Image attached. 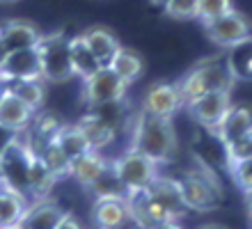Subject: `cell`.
<instances>
[{
    "mask_svg": "<svg viewBox=\"0 0 252 229\" xmlns=\"http://www.w3.org/2000/svg\"><path fill=\"white\" fill-rule=\"evenodd\" d=\"M0 229H21V225H5V227H0Z\"/></svg>",
    "mask_w": 252,
    "mask_h": 229,
    "instance_id": "41",
    "label": "cell"
},
{
    "mask_svg": "<svg viewBox=\"0 0 252 229\" xmlns=\"http://www.w3.org/2000/svg\"><path fill=\"white\" fill-rule=\"evenodd\" d=\"M110 69L124 80L126 85H131V83H135L145 73V60L133 48L122 46L120 51H117V55L113 58V62H110Z\"/></svg>",
    "mask_w": 252,
    "mask_h": 229,
    "instance_id": "25",
    "label": "cell"
},
{
    "mask_svg": "<svg viewBox=\"0 0 252 229\" xmlns=\"http://www.w3.org/2000/svg\"><path fill=\"white\" fill-rule=\"evenodd\" d=\"M23 78H41V60L37 46L9 51L0 58V80L12 83Z\"/></svg>",
    "mask_w": 252,
    "mask_h": 229,
    "instance_id": "11",
    "label": "cell"
},
{
    "mask_svg": "<svg viewBox=\"0 0 252 229\" xmlns=\"http://www.w3.org/2000/svg\"><path fill=\"white\" fill-rule=\"evenodd\" d=\"M7 90L16 94V97L28 103L34 112L41 110L44 98H46V80L44 78H23V80H12L7 83Z\"/></svg>",
    "mask_w": 252,
    "mask_h": 229,
    "instance_id": "26",
    "label": "cell"
},
{
    "mask_svg": "<svg viewBox=\"0 0 252 229\" xmlns=\"http://www.w3.org/2000/svg\"><path fill=\"white\" fill-rule=\"evenodd\" d=\"M55 229H83V225H80L78 220H76V218H73L71 213L66 211V216L62 218V220H60V225H58V227H55Z\"/></svg>",
    "mask_w": 252,
    "mask_h": 229,
    "instance_id": "35",
    "label": "cell"
},
{
    "mask_svg": "<svg viewBox=\"0 0 252 229\" xmlns=\"http://www.w3.org/2000/svg\"><path fill=\"white\" fill-rule=\"evenodd\" d=\"M135 229H138V227H135Z\"/></svg>",
    "mask_w": 252,
    "mask_h": 229,
    "instance_id": "45",
    "label": "cell"
},
{
    "mask_svg": "<svg viewBox=\"0 0 252 229\" xmlns=\"http://www.w3.org/2000/svg\"><path fill=\"white\" fill-rule=\"evenodd\" d=\"M32 158L34 151L28 144V140H21L19 135L9 137L5 147L0 149V183L28 197V179H30Z\"/></svg>",
    "mask_w": 252,
    "mask_h": 229,
    "instance_id": "4",
    "label": "cell"
},
{
    "mask_svg": "<svg viewBox=\"0 0 252 229\" xmlns=\"http://www.w3.org/2000/svg\"><path fill=\"white\" fill-rule=\"evenodd\" d=\"M2 2H14V0H2Z\"/></svg>",
    "mask_w": 252,
    "mask_h": 229,
    "instance_id": "44",
    "label": "cell"
},
{
    "mask_svg": "<svg viewBox=\"0 0 252 229\" xmlns=\"http://www.w3.org/2000/svg\"><path fill=\"white\" fill-rule=\"evenodd\" d=\"M234 83L236 80H234L232 71L227 66L225 55H211V58H204L199 60L197 65H192L186 71V76H181L177 80V87H179L184 105H186L192 98L209 94V92H232Z\"/></svg>",
    "mask_w": 252,
    "mask_h": 229,
    "instance_id": "2",
    "label": "cell"
},
{
    "mask_svg": "<svg viewBox=\"0 0 252 229\" xmlns=\"http://www.w3.org/2000/svg\"><path fill=\"white\" fill-rule=\"evenodd\" d=\"M128 220L126 197H94L92 223L96 229H124Z\"/></svg>",
    "mask_w": 252,
    "mask_h": 229,
    "instance_id": "14",
    "label": "cell"
},
{
    "mask_svg": "<svg viewBox=\"0 0 252 229\" xmlns=\"http://www.w3.org/2000/svg\"><path fill=\"white\" fill-rule=\"evenodd\" d=\"M252 131V105L250 103H232L222 117L220 126L216 129V135L222 142V147L236 142L239 137L248 135Z\"/></svg>",
    "mask_w": 252,
    "mask_h": 229,
    "instance_id": "15",
    "label": "cell"
},
{
    "mask_svg": "<svg viewBox=\"0 0 252 229\" xmlns=\"http://www.w3.org/2000/svg\"><path fill=\"white\" fill-rule=\"evenodd\" d=\"M113 170L120 177V181L126 186V190L147 188L158 177V163L142 151L131 149V147L113 161Z\"/></svg>",
    "mask_w": 252,
    "mask_h": 229,
    "instance_id": "6",
    "label": "cell"
},
{
    "mask_svg": "<svg viewBox=\"0 0 252 229\" xmlns=\"http://www.w3.org/2000/svg\"><path fill=\"white\" fill-rule=\"evenodd\" d=\"M32 117H34L32 108L7 90L2 101H0V129L9 133H23L30 129Z\"/></svg>",
    "mask_w": 252,
    "mask_h": 229,
    "instance_id": "17",
    "label": "cell"
},
{
    "mask_svg": "<svg viewBox=\"0 0 252 229\" xmlns=\"http://www.w3.org/2000/svg\"><path fill=\"white\" fill-rule=\"evenodd\" d=\"M78 126L83 129V133H85L90 147H92V149H99V151L103 149V147H108V144H113V140L117 137V129H120V126H115L113 122H108L106 117L96 115L94 110L87 112L85 117L78 122Z\"/></svg>",
    "mask_w": 252,
    "mask_h": 229,
    "instance_id": "21",
    "label": "cell"
},
{
    "mask_svg": "<svg viewBox=\"0 0 252 229\" xmlns=\"http://www.w3.org/2000/svg\"><path fill=\"white\" fill-rule=\"evenodd\" d=\"M69 58H71V69L73 76L78 78H90L94 71H99L101 65L99 60L94 58L92 48L85 44L83 34H76V37H69Z\"/></svg>",
    "mask_w": 252,
    "mask_h": 229,
    "instance_id": "22",
    "label": "cell"
},
{
    "mask_svg": "<svg viewBox=\"0 0 252 229\" xmlns=\"http://www.w3.org/2000/svg\"><path fill=\"white\" fill-rule=\"evenodd\" d=\"M64 216L66 211L60 204L48 199V197H41V199H34L32 204H28L19 225L21 229H55Z\"/></svg>",
    "mask_w": 252,
    "mask_h": 229,
    "instance_id": "16",
    "label": "cell"
},
{
    "mask_svg": "<svg viewBox=\"0 0 252 229\" xmlns=\"http://www.w3.org/2000/svg\"><path fill=\"white\" fill-rule=\"evenodd\" d=\"M197 229H229V227H225V225H220V223H206V225H199Z\"/></svg>",
    "mask_w": 252,
    "mask_h": 229,
    "instance_id": "37",
    "label": "cell"
},
{
    "mask_svg": "<svg viewBox=\"0 0 252 229\" xmlns=\"http://www.w3.org/2000/svg\"><path fill=\"white\" fill-rule=\"evenodd\" d=\"M37 154H39L41 161L48 165V170L53 172L58 181L64 179V177H69V170H71V158L60 149V144L55 142V140H51L48 144H44Z\"/></svg>",
    "mask_w": 252,
    "mask_h": 229,
    "instance_id": "29",
    "label": "cell"
},
{
    "mask_svg": "<svg viewBox=\"0 0 252 229\" xmlns=\"http://www.w3.org/2000/svg\"><path fill=\"white\" fill-rule=\"evenodd\" d=\"M41 60V78L46 83H66L73 78L71 58H69V37L64 33L44 34L37 44Z\"/></svg>",
    "mask_w": 252,
    "mask_h": 229,
    "instance_id": "5",
    "label": "cell"
},
{
    "mask_svg": "<svg viewBox=\"0 0 252 229\" xmlns=\"http://www.w3.org/2000/svg\"><path fill=\"white\" fill-rule=\"evenodd\" d=\"M55 183H58L55 174L48 170V165L41 161L39 154H34L32 167H30V179H28V197H34V199L48 197Z\"/></svg>",
    "mask_w": 252,
    "mask_h": 229,
    "instance_id": "27",
    "label": "cell"
},
{
    "mask_svg": "<svg viewBox=\"0 0 252 229\" xmlns=\"http://www.w3.org/2000/svg\"><path fill=\"white\" fill-rule=\"evenodd\" d=\"M202 30H204L206 39L216 44L218 48H232L234 44L252 37V23L246 14L236 12V9H229L222 16H216V19L202 21Z\"/></svg>",
    "mask_w": 252,
    "mask_h": 229,
    "instance_id": "7",
    "label": "cell"
},
{
    "mask_svg": "<svg viewBox=\"0 0 252 229\" xmlns=\"http://www.w3.org/2000/svg\"><path fill=\"white\" fill-rule=\"evenodd\" d=\"M149 2H152L154 7H160V9H163V7H165L167 2H170V0H149Z\"/></svg>",
    "mask_w": 252,
    "mask_h": 229,
    "instance_id": "39",
    "label": "cell"
},
{
    "mask_svg": "<svg viewBox=\"0 0 252 229\" xmlns=\"http://www.w3.org/2000/svg\"><path fill=\"white\" fill-rule=\"evenodd\" d=\"M243 195H246V211H252V190H248Z\"/></svg>",
    "mask_w": 252,
    "mask_h": 229,
    "instance_id": "38",
    "label": "cell"
},
{
    "mask_svg": "<svg viewBox=\"0 0 252 229\" xmlns=\"http://www.w3.org/2000/svg\"><path fill=\"white\" fill-rule=\"evenodd\" d=\"M184 108V98L177 87V83H154L145 94L142 110L156 117H170L172 119L177 112Z\"/></svg>",
    "mask_w": 252,
    "mask_h": 229,
    "instance_id": "12",
    "label": "cell"
},
{
    "mask_svg": "<svg viewBox=\"0 0 252 229\" xmlns=\"http://www.w3.org/2000/svg\"><path fill=\"white\" fill-rule=\"evenodd\" d=\"M5 92H7V83L5 80H0V101H2V97H5Z\"/></svg>",
    "mask_w": 252,
    "mask_h": 229,
    "instance_id": "40",
    "label": "cell"
},
{
    "mask_svg": "<svg viewBox=\"0 0 252 229\" xmlns=\"http://www.w3.org/2000/svg\"><path fill=\"white\" fill-rule=\"evenodd\" d=\"M227 158H252V131L225 147Z\"/></svg>",
    "mask_w": 252,
    "mask_h": 229,
    "instance_id": "34",
    "label": "cell"
},
{
    "mask_svg": "<svg viewBox=\"0 0 252 229\" xmlns=\"http://www.w3.org/2000/svg\"><path fill=\"white\" fill-rule=\"evenodd\" d=\"M248 227L252 229V211H248Z\"/></svg>",
    "mask_w": 252,
    "mask_h": 229,
    "instance_id": "42",
    "label": "cell"
},
{
    "mask_svg": "<svg viewBox=\"0 0 252 229\" xmlns=\"http://www.w3.org/2000/svg\"><path fill=\"white\" fill-rule=\"evenodd\" d=\"M225 60L234 80H252V37L227 48Z\"/></svg>",
    "mask_w": 252,
    "mask_h": 229,
    "instance_id": "24",
    "label": "cell"
},
{
    "mask_svg": "<svg viewBox=\"0 0 252 229\" xmlns=\"http://www.w3.org/2000/svg\"><path fill=\"white\" fill-rule=\"evenodd\" d=\"M229 9H234L232 0H197V19L209 21L216 16H222Z\"/></svg>",
    "mask_w": 252,
    "mask_h": 229,
    "instance_id": "33",
    "label": "cell"
},
{
    "mask_svg": "<svg viewBox=\"0 0 252 229\" xmlns=\"http://www.w3.org/2000/svg\"><path fill=\"white\" fill-rule=\"evenodd\" d=\"M167 19L174 21H192L197 19V0H170L163 7Z\"/></svg>",
    "mask_w": 252,
    "mask_h": 229,
    "instance_id": "32",
    "label": "cell"
},
{
    "mask_svg": "<svg viewBox=\"0 0 252 229\" xmlns=\"http://www.w3.org/2000/svg\"><path fill=\"white\" fill-rule=\"evenodd\" d=\"M83 39H85V44L92 48L94 58L99 60L101 66H110V62H113V58L117 55V51L122 48L120 39L115 37L108 28L103 26H92L87 28L85 33H83Z\"/></svg>",
    "mask_w": 252,
    "mask_h": 229,
    "instance_id": "20",
    "label": "cell"
},
{
    "mask_svg": "<svg viewBox=\"0 0 252 229\" xmlns=\"http://www.w3.org/2000/svg\"><path fill=\"white\" fill-rule=\"evenodd\" d=\"M41 37H44V33L39 30V26L28 19H12L0 26V46L5 53L37 46Z\"/></svg>",
    "mask_w": 252,
    "mask_h": 229,
    "instance_id": "13",
    "label": "cell"
},
{
    "mask_svg": "<svg viewBox=\"0 0 252 229\" xmlns=\"http://www.w3.org/2000/svg\"><path fill=\"white\" fill-rule=\"evenodd\" d=\"M126 87L128 85L110 66H101L99 71H94L90 78L83 80V103L96 108V105L113 103V101H124Z\"/></svg>",
    "mask_w": 252,
    "mask_h": 229,
    "instance_id": "8",
    "label": "cell"
},
{
    "mask_svg": "<svg viewBox=\"0 0 252 229\" xmlns=\"http://www.w3.org/2000/svg\"><path fill=\"white\" fill-rule=\"evenodd\" d=\"M55 142L60 144V149L64 151L71 161L92 149L90 142H87L85 133H83V129L78 126V122H76V124H62V129L58 131V135H55Z\"/></svg>",
    "mask_w": 252,
    "mask_h": 229,
    "instance_id": "28",
    "label": "cell"
},
{
    "mask_svg": "<svg viewBox=\"0 0 252 229\" xmlns=\"http://www.w3.org/2000/svg\"><path fill=\"white\" fill-rule=\"evenodd\" d=\"M108 165H110V161H108L99 149H90V151H85L83 156H78V158H73L71 161L69 177H73L80 186L90 188V186H92V183L108 170Z\"/></svg>",
    "mask_w": 252,
    "mask_h": 229,
    "instance_id": "19",
    "label": "cell"
},
{
    "mask_svg": "<svg viewBox=\"0 0 252 229\" xmlns=\"http://www.w3.org/2000/svg\"><path fill=\"white\" fill-rule=\"evenodd\" d=\"M154 229H184V227L177 220H167V223H160L158 227H154Z\"/></svg>",
    "mask_w": 252,
    "mask_h": 229,
    "instance_id": "36",
    "label": "cell"
},
{
    "mask_svg": "<svg viewBox=\"0 0 252 229\" xmlns=\"http://www.w3.org/2000/svg\"><path fill=\"white\" fill-rule=\"evenodd\" d=\"M229 108H232V92L227 90L209 92V94H202V97L192 98L190 103H186L188 115L211 133H216Z\"/></svg>",
    "mask_w": 252,
    "mask_h": 229,
    "instance_id": "9",
    "label": "cell"
},
{
    "mask_svg": "<svg viewBox=\"0 0 252 229\" xmlns=\"http://www.w3.org/2000/svg\"><path fill=\"white\" fill-rule=\"evenodd\" d=\"M126 206H128V218L138 229H154L160 223L174 220L147 188L128 190L126 193Z\"/></svg>",
    "mask_w": 252,
    "mask_h": 229,
    "instance_id": "10",
    "label": "cell"
},
{
    "mask_svg": "<svg viewBox=\"0 0 252 229\" xmlns=\"http://www.w3.org/2000/svg\"><path fill=\"white\" fill-rule=\"evenodd\" d=\"M90 190L94 193V197H126V193H128L126 186L120 181V177L115 174L113 163L108 165V170L90 186Z\"/></svg>",
    "mask_w": 252,
    "mask_h": 229,
    "instance_id": "30",
    "label": "cell"
},
{
    "mask_svg": "<svg viewBox=\"0 0 252 229\" xmlns=\"http://www.w3.org/2000/svg\"><path fill=\"white\" fill-rule=\"evenodd\" d=\"M131 149L142 151L156 163H170L174 161L179 142L177 131L170 117H156L149 112H138L131 124Z\"/></svg>",
    "mask_w": 252,
    "mask_h": 229,
    "instance_id": "1",
    "label": "cell"
},
{
    "mask_svg": "<svg viewBox=\"0 0 252 229\" xmlns=\"http://www.w3.org/2000/svg\"><path fill=\"white\" fill-rule=\"evenodd\" d=\"M28 209V197L19 190L0 183V227L19 225Z\"/></svg>",
    "mask_w": 252,
    "mask_h": 229,
    "instance_id": "23",
    "label": "cell"
},
{
    "mask_svg": "<svg viewBox=\"0 0 252 229\" xmlns=\"http://www.w3.org/2000/svg\"><path fill=\"white\" fill-rule=\"evenodd\" d=\"M181 195L186 202L188 211H216L222 204V186L218 177L209 170L206 163H197L195 167H188L179 177Z\"/></svg>",
    "mask_w": 252,
    "mask_h": 229,
    "instance_id": "3",
    "label": "cell"
},
{
    "mask_svg": "<svg viewBox=\"0 0 252 229\" xmlns=\"http://www.w3.org/2000/svg\"><path fill=\"white\" fill-rule=\"evenodd\" d=\"M2 55H5V51H2V46H0V58H2Z\"/></svg>",
    "mask_w": 252,
    "mask_h": 229,
    "instance_id": "43",
    "label": "cell"
},
{
    "mask_svg": "<svg viewBox=\"0 0 252 229\" xmlns=\"http://www.w3.org/2000/svg\"><path fill=\"white\" fill-rule=\"evenodd\" d=\"M227 172L239 190H252V158H227Z\"/></svg>",
    "mask_w": 252,
    "mask_h": 229,
    "instance_id": "31",
    "label": "cell"
},
{
    "mask_svg": "<svg viewBox=\"0 0 252 229\" xmlns=\"http://www.w3.org/2000/svg\"><path fill=\"white\" fill-rule=\"evenodd\" d=\"M147 190L156 197V202L163 206V209L174 218V220H179L181 216H186V202H184V195H181V186H179V179H172V177H156Z\"/></svg>",
    "mask_w": 252,
    "mask_h": 229,
    "instance_id": "18",
    "label": "cell"
}]
</instances>
